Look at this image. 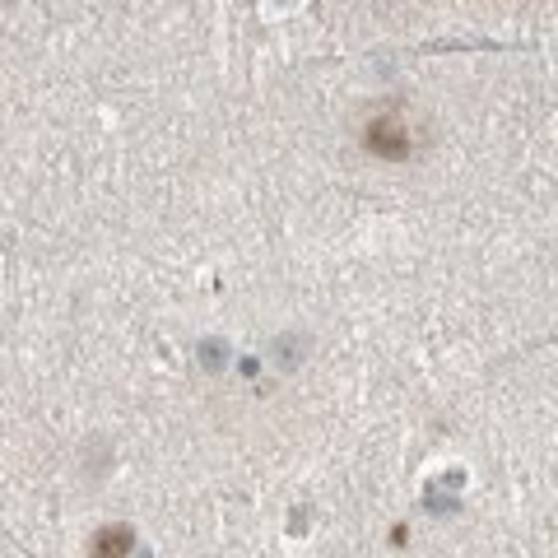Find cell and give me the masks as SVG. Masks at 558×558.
I'll return each instance as SVG.
<instances>
[{
    "instance_id": "obj_1",
    "label": "cell",
    "mask_w": 558,
    "mask_h": 558,
    "mask_svg": "<svg viewBox=\"0 0 558 558\" xmlns=\"http://www.w3.org/2000/svg\"><path fill=\"white\" fill-rule=\"evenodd\" d=\"M363 149L373 154L381 163H405L414 154V131L410 121L400 117V108H387V112H373L363 121Z\"/></svg>"
},
{
    "instance_id": "obj_2",
    "label": "cell",
    "mask_w": 558,
    "mask_h": 558,
    "mask_svg": "<svg viewBox=\"0 0 558 558\" xmlns=\"http://www.w3.org/2000/svg\"><path fill=\"white\" fill-rule=\"evenodd\" d=\"M131 545H135V531L131 526H102L89 545V558H131Z\"/></svg>"
}]
</instances>
